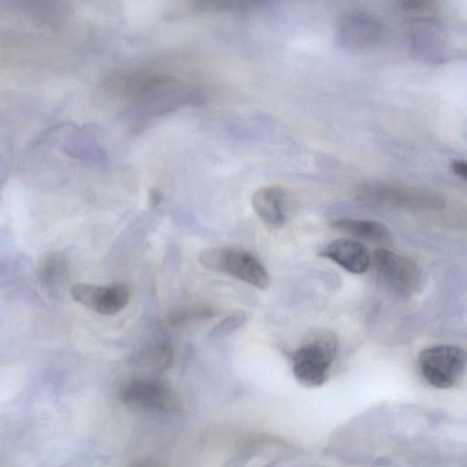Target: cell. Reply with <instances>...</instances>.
Segmentation results:
<instances>
[{"label": "cell", "mask_w": 467, "mask_h": 467, "mask_svg": "<svg viewBox=\"0 0 467 467\" xmlns=\"http://www.w3.org/2000/svg\"><path fill=\"white\" fill-rule=\"evenodd\" d=\"M337 347V339L332 332L311 334L292 357V371L296 381L306 388L322 386L328 379Z\"/></svg>", "instance_id": "1"}, {"label": "cell", "mask_w": 467, "mask_h": 467, "mask_svg": "<svg viewBox=\"0 0 467 467\" xmlns=\"http://www.w3.org/2000/svg\"><path fill=\"white\" fill-rule=\"evenodd\" d=\"M204 267L226 273L259 289L270 285L269 275L262 263L250 252L238 247H213L200 253Z\"/></svg>", "instance_id": "2"}, {"label": "cell", "mask_w": 467, "mask_h": 467, "mask_svg": "<svg viewBox=\"0 0 467 467\" xmlns=\"http://www.w3.org/2000/svg\"><path fill=\"white\" fill-rule=\"evenodd\" d=\"M371 259L378 279L395 295L409 297L422 290L423 273L410 258L380 247Z\"/></svg>", "instance_id": "3"}, {"label": "cell", "mask_w": 467, "mask_h": 467, "mask_svg": "<svg viewBox=\"0 0 467 467\" xmlns=\"http://www.w3.org/2000/svg\"><path fill=\"white\" fill-rule=\"evenodd\" d=\"M424 379L436 389H448L457 386L466 368L465 351L454 345H436L423 349L418 358Z\"/></svg>", "instance_id": "4"}, {"label": "cell", "mask_w": 467, "mask_h": 467, "mask_svg": "<svg viewBox=\"0 0 467 467\" xmlns=\"http://www.w3.org/2000/svg\"><path fill=\"white\" fill-rule=\"evenodd\" d=\"M358 193L368 202L408 211H437L445 206L440 194L422 188L370 182L359 187Z\"/></svg>", "instance_id": "5"}, {"label": "cell", "mask_w": 467, "mask_h": 467, "mask_svg": "<svg viewBox=\"0 0 467 467\" xmlns=\"http://www.w3.org/2000/svg\"><path fill=\"white\" fill-rule=\"evenodd\" d=\"M120 400L127 407L144 411L171 412L179 409L178 400L172 391L154 379L130 381L121 389Z\"/></svg>", "instance_id": "6"}, {"label": "cell", "mask_w": 467, "mask_h": 467, "mask_svg": "<svg viewBox=\"0 0 467 467\" xmlns=\"http://www.w3.org/2000/svg\"><path fill=\"white\" fill-rule=\"evenodd\" d=\"M383 27L372 15L361 11H350L339 20L337 41L344 48L359 50L378 43Z\"/></svg>", "instance_id": "7"}, {"label": "cell", "mask_w": 467, "mask_h": 467, "mask_svg": "<svg viewBox=\"0 0 467 467\" xmlns=\"http://www.w3.org/2000/svg\"><path fill=\"white\" fill-rule=\"evenodd\" d=\"M70 293L75 301L101 315L118 313L130 300V292L122 284L96 285L78 283Z\"/></svg>", "instance_id": "8"}, {"label": "cell", "mask_w": 467, "mask_h": 467, "mask_svg": "<svg viewBox=\"0 0 467 467\" xmlns=\"http://www.w3.org/2000/svg\"><path fill=\"white\" fill-rule=\"evenodd\" d=\"M410 44L417 57L429 61H439L446 50L444 32L441 25L431 18H414Z\"/></svg>", "instance_id": "9"}, {"label": "cell", "mask_w": 467, "mask_h": 467, "mask_svg": "<svg viewBox=\"0 0 467 467\" xmlns=\"http://www.w3.org/2000/svg\"><path fill=\"white\" fill-rule=\"evenodd\" d=\"M318 254L352 274L365 273L371 264V255L367 247L352 238L336 239L322 248Z\"/></svg>", "instance_id": "10"}, {"label": "cell", "mask_w": 467, "mask_h": 467, "mask_svg": "<svg viewBox=\"0 0 467 467\" xmlns=\"http://www.w3.org/2000/svg\"><path fill=\"white\" fill-rule=\"evenodd\" d=\"M286 194L277 186H266L258 189L252 197V207L269 229H280L286 222Z\"/></svg>", "instance_id": "11"}, {"label": "cell", "mask_w": 467, "mask_h": 467, "mask_svg": "<svg viewBox=\"0 0 467 467\" xmlns=\"http://www.w3.org/2000/svg\"><path fill=\"white\" fill-rule=\"evenodd\" d=\"M330 226L349 236L375 244L391 243V233L381 222L360 219H338L330 222Z\"/></svg>", "instance_id": "12"}, {"label": "cell", "mask_w": 467, "mask_h": 467, "mask_svg": "<svg viewBox=\"0 0 467 467\" xmlns=\"http://www.w3.org/2000/svg\"><path fill=\"white\" fill-rule=\"evenodd\" d=\"M11 4L12 7L30 16L33 20L49 26L62 23L68 13L66 5L59 2L25 1Z\"/></svg>", "instance_id": "13"}, {"label": "cell", "mask_w": 467, "mask_h": 467, "mask_svg": "<svg viewBox=\"0 0 467 467\" xmlns=\"http://www.w3.org/2000/svg\"><path fill=\"white\" fill-rule=\"evenodd\" d=\"M63 150L75 159H96L98 146L89 130H70L60 139Z\"/></svg>", "instance_id": "14"}, {"label": "cell", "mask_w": 467, "mask_h": 467, "mask_svg": "<svg viewBox=\"0 0 467 467\" xmlns=\"http://www.w3.org/2000/svg\"><path fill=\"white\" fill-rule=\"evenodd\" d=\"M213 316L214 309L212 306L199 303L173 310L169 320L171 324L178 326L192 319L211 318Z\"/></svg>", "instance_id": "15"}, {"label": "cell", "mask_w": 467, "mask_h": 467, "mask_svg": "<svg viewBox=\"0 0 467 467\" xmlns=\"http://www.w3.org/2000/svg\"><path fill=\"white\" fill-rule=\"evenodd\" d=\"M139 360L151 369L163 370L171 364L172 350L169 345H158L140 354Z\"/></svg>", "instance_id": "16"}, {"label": "cell", "mask_w": 467, "mask_h": 467, "mask_svg": "<svg viewBox=\"0 0 467 467\" xmlns=\"http://www.w3.org/2000/svg\"><path fill=\"white\" fill-rule=\"evenodd\" d=\"M246 315L244 312L238 310L226 317L219 322L210 332L212 337H225L237 328L242 327L245 322Z\"/></svg>", "instance_id": "17"}, {"label": "cell", "mask_w": 467, "mask_h": 467, "mask_svg": "<svg viewBox=\"0 0 467 467\" xmlns=\"http://www.w3.org/2000/svg\"><path fill=\"white\" fill-rule=\"evenodd\" d=\"M451 170L454 174L460 178L466 180L467 178V164L463 160H453L450 164Z\"/></svg>", "instance_id": "18"}, {"label": "cell", "mask_w": 467, "mask_h": 467, "mask_svg": "<svg viewBox=\"0 0 467 467\" xmlns=\"http://www.w3.org/2000/svg\"><path fill=\"white\" fill-rule=\"evenodd\" d=\"M162 193L157 189L151 190L149 195V202L151 206L158 205L162 201Z\"/></svg>", "instance_id": "19"}]
</instances>
